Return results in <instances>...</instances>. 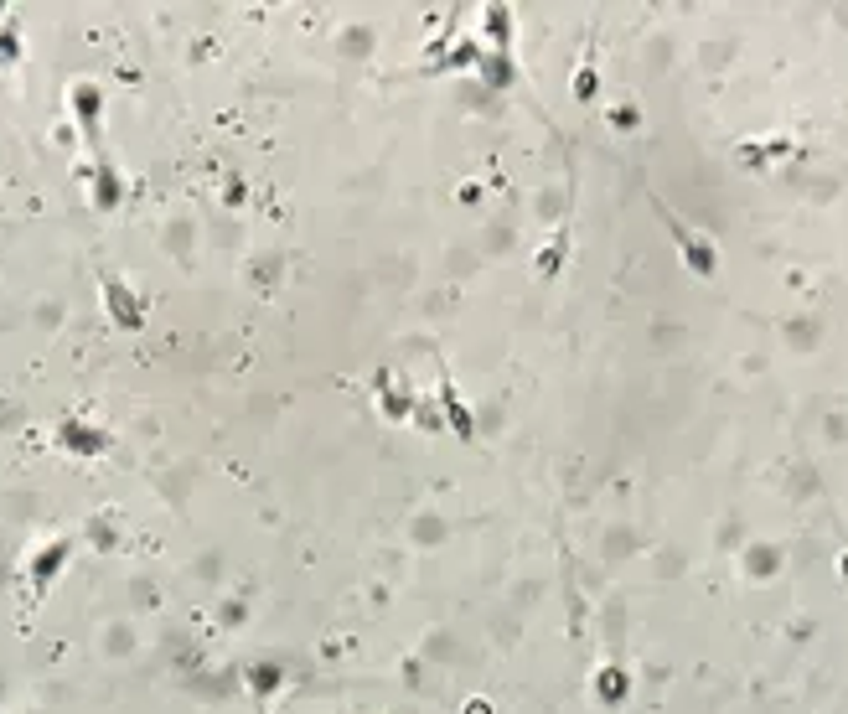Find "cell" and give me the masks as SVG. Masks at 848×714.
<instances>
[{"instance_id": "6da1fadb", "label": "cell", "mask_w": 848, "mask_h": 714, "mask_svg": "<svg viewBox=\"0 0 848 714\" xmlns=\"http://www.w3.org/2000/svg\"><path fill=\"white\" fill-rule=\"evenodd\" d=\"M104 295H109V316L119 321V326H135L140 321V306H135V295L119 285V280H104Z\"/></svg>"}, {"instance_id": "7a4b0ae2", "label": "cell", "mask_w": 848, "mask_h": 714, "mask_svg": "<svg viewBox=\"0 0 848 714\" xmlns=\"http://www.w3.org/2000/svg\"><path fill=\"white\" fill-rule=\"evenodd\" d=\"M73 104H78V119H83V125L99 130V88L78 83V88H73Z\"/></svg>"}, {"instance_id": "3957f363", "label": "cell", "mask_w": 848, "mask_h": 714, "mask_svg": "<svg viewBox=\"0 0 848 714\" xmlns=\"http://www.w3.org/2000/svg\"><path fill=\"white\" fill-rule=\"evenodd\" d=\"M63 559H68V544H52V549H42V554H37V570H32V575H37V590L57 575V564H63Z\"/></svg>"}]
</instances>
